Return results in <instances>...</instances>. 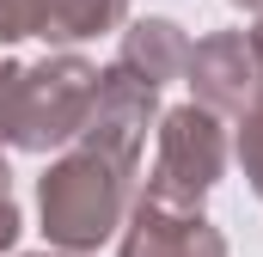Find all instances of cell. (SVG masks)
I'll list each match as a JSON object with an SVG mask.
<instances>
[{"mask_svg":"<svg viewBox=\"0 0 263 257\" xmlns=\"http://www.w3.org/2000/svg\"><path fill=\"white\" fill-rule=\"evenodd\" d=\"M245 37H251V56H257V67H263V12H257V25H251Z\"/></svg>","mask_w":263,"mask_h":257,"instance_id":"4fadbf2b","label":"cell"},{"mask_svg":"<svg viewBox=\"0 0 263 257\" xmlns=\"http://www.w3.org/2000/svg\"><path fill=\"white\" fill-rule=\"evenodd\" d=\"M117 257H227V233L184 202H159L141 190L129 202V221L117 233Z\"/></svg>","mask_w":263,"mask_h":257,"instance_id":"5b68a950","label":"cell"},{"mask_svg":"<svg viewBox=\"0 0 263 257\" xmlns=\"http://www.w3.org/2000/svg\"><path fill=\"white\" fill-rule=\"evenodd\" d=\"M18 233H25V214H18V202H12V196H0V251H12V245H18Z\"/></svg>","mask_w":263,"mask_h":257,"instance_id":"8fae6325","label":"cell"},{"mask_svg":"<svg viewBox=\"0 0 263 257\" xmlns=\"http://www.w3.org/2000/svg\"><path fill=\"white\" fill-rule=\"evenodd\" d=\"M129 190H135V172L98 159L92 147L49 159V172L37 178V214H43L49 245H62V251L110 245L129 221Z\"/></svg>","mask_w":263,"mask_h":257,"instance_id":"6da1fadb","label":"cell"},{"mask_svg":"<svg viewBox=\"0 0 263 257\" xmlns=\"http://www.w3.org/2000/svg\"><path fill=\"white\" fill-rule=\"evenodd\" d=\"M12 86H18V62L0 56V141H6V104H12Z\"/></svg>","mask_w":263,"mask_h":257,"instance_id":"7c38bea8","label":"cell"},{"mask_svg":"<svg viewBox=\"0 0 263 257\" xmlns=\"http://www.w3.org/2000/svg\"><path fill=\"white\" fill-rule=\"evenodd\" d=\"M25 257H92V251H62V245H49V251H25Z\"/></svg>","mask_w":263,"mask_h":257,"instance_id":"5bb4252c","label":"cell"},{"mask_svg":"<svg viewBox=\"0 0 263 257\" xmlns=\"http://www.w3.org/2000/svg\"><path fill=\"white\" fill-rule=\"evenodd\" d=\"M190 92H196L202 111L214 117H245L263 92V67L251 56V37L245 31H208L202 43H190V67H184Z\"/></svg>","mask_w":263,"mask_h":257,"instance_id":"8992f818","label":"cell"},{"mask_svg":"<svg viewBox=\"0 0 263 257\" xmlns=\"http://www.w3.org/2000/svg\"><path fill=\"white\" fill-rule=\"evenodd\" d=\"M220 178H227V128H220V117L202 111V104L159 111V153H153L147 196L196 208Z\"/></svg>","mask_w":263,"mask_h":257,"instance_id":"3957f363","label":"cell"},{"mask_svg":"<svg viewBox=\"0 0 263 257\" xmlns=\"http://www.w3.org/2000/svg\"><path fill=\"white\" fill-rule=\"evenodd\" d=\"M233 6H239V12H251V19L263 12V0H233Z\"/></svg>","mask_w":263,"mask_h":257,"instance_id":"2e32d148","label":"cell"},{"mask_svg":"<svg viewBox=\"0 0 263 257\" xmlns=\"http://www.w3.org/2000/svg\"><path fill=\"white\" fill-rule=\"evenodd\" d=\"M92 92H98V67L86 56H43L37 67H18L12 104H6V141L18 153H55L73 147L80 128L92 117Z\"/></svg>","mask_w":263,"mask_h":257,"instance_id":"7a4b0ae2","label":"cell"},{"mask_svg":"<svg viewBox=\"0 0 263 257\" xmlns=\"http://www.w3.org/2000/svg\"><path fill=\"white\" fill-rule=\"evenodd\" d=\"M129 19V0H43V12H37V37H49V43H86V37H104V31H117Z\"/></svg>","mask_w":263,"mask_h":257,"instance_id":"ba28073f","label":"cell"},{"mask_svg":"<svg viewBox=\"0 0 263 257\" xmlns=\"http://www.w3.org/2000/svg\"><path fill=\"white\" fill-rule=\"evenodd\" d=\"M0 196H12V166L0 159Z\"/></svg>","mask_w":263,"mask_h":257,"instance_id":"9a60e30c","label":"cell"},{"mask_svg":"<svg viewBox=\"0 0 263 257\" xmlns=\"http://www.w3.org/2000/svg\"><path fill=\"white\" fill-rule=\"evenodd\" d=\"M233 153H239V172H245V184H251V190L263 196V104H251V111L239 117Z\"/></svg>","mask_w":263,"mask_h":257,"instance_id":"9c48e42d","label":"cell"},{"mask_svg":"<svg viewBox=\"0 0 263 257\" xmlns=\"http://www.w3.org/2000/svg\"><path fill=\"white\" fill-rule=\"evenodd\" d=\"M37 12H43V0H0V43L37 37Z\"/></svg>","mask_w":263,"mask_h":257,"instance_id":"30bf717a","label":"cell"},{"mask_svg":"<svg viewBox=\"0 0 263 257\" xmlns=\"http://www.w3.org/2000/svg\"><path fill=\"white\" fill-rule=\"evenodd\" d=\"M257 104H263V92H257Z\"/></svg>","mask_w":263,"mask_h":257,"instance_id":"e0dca14e","label":"cell"},{"mask_svg":"<svg viewBox=\"0 0 263 257\" xmlns=\"http://www.w3.org/2000/svg\"><path fill=\"white\" fill-rule=\"evenodd\" d=\"M159 123V86L135 80L123 62L98 67V92H92V117L80 128L73 147H92L98 159L141 172V147H147V128Z\"/></svg>","mask_w":263,"mask_h":257,"instance_id":"277c9868","label":"cell"},{"mask_svg":"<svg viewBox=\"0 0 263 257\" xmlns=\"http://www.w3.org/2000/svg\"><path fill=\"white\" fill-rule=\"evenodd\" d=\"M117 62L129 67L135 80H147V86H172L190 67V37H184L178 19H135L129 31H123Z\"/></svg>","mask_w":263,"mask_h":257,"instance_id":"52a82bcc","label":"cell"}]
</instances>
